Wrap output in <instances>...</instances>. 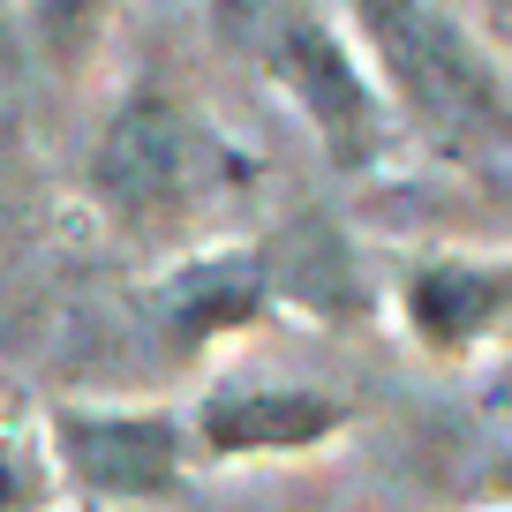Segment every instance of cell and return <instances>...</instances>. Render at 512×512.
I'll return each instance as SVG.
<instances>
[{
    "label": "cell",
    "mask_w": 512,
    "mask_h": 512,
    "mask_svg": "<svg viewBox=\"0 0 512 512\" xmlns=\"http://www.w3.org/2000/svg\"><path fill=\"white\" fill-rule=\"evenodd\" d=\"M249 181H256V166L226 144L174 83H136L106 113V128L91 144V166H83L91 204L121 234L166 241V249H196L189 226L226 211Z\"/></svg>",
    "instance_id": "obj_1"
},
{
    "label": "cell",
    "mask_w": 512,
    "mask_h": 512,
    "mask_svg": "<svg viewBox=\"0 0 512 512\" xmlns=\"http://www.w3.org/2000/svg\"><path fill=\"white\" fill-rule=\"evenodd\" d=\"M211 31L249 61L264 91L302 113L332 174H377L392 159L400 121L332 0H211Z\"/></svg>",
    "instance_id": "obj_2"
},
{
    "label": "cell",
    "mask_w": 512,
    "mask_h": 512,
    "mask_svg": "<svg viewBox=\"0 0 512 512\" xmlns=\"http://www.w3.org/2000/svg\"><path fill=\"white\" fill-rule=\"evenodd\" d=\"M377 76L392 121L445 159H512V83L437 0H332Z\"/></svg>",
    "instance_id": "obj_3"
},
{
    "label": "cell",
    "mask_w": 512,
    "mask_h": 512,
    "mask_svg": "<svg viewBox=\"0 0 512 512\" xmlns=\"http://www.w3.org/2000/svg\"><path fill=\"white\" fill-rule=\"evenodd\" d=\"M38 430L53 452L61 505L136 512L189 482V415L181 407H106V400H46Z\"/></svg>",
    "instance_id": "obj_4"
},
{
    "label": "cell",
    "mask_w": 512,
    "mask_h": 512,
    "mask_svg": "<svg viewBox=\"0 0 512 512\" xmlns=\"http://www.w3.org/2000/svg\"><path fill=\"white\" fill-rule=\"evenodd\" d=\"M287 249L249 234H211L196 249H174L136 287V309L174 339V354H211L219 339H241L287 309Z\"/></svg>",
    "instance_id": "obj_5"
},
{
    "label": "cell",
    "mask_w": 512,
    "mask_h": 512,
    "mask_svg": "<svg viewBox=\"0 0 512 512\" xmlns=\"http://www.w3.org/2000/svg\"><path fill=\"white\" fill-rule=\"evenodd\" d=\"M189 415L196 467H241V460H302L354 430V400L324 384H279V377H211Z\"/></svg>",
    "instance_id": "obj_6"
},
{
    "label": "cell",
    "mask_w": 512,
    "mask_h": 512,
    "mask_svg": "<svg viewBox=\"0 0 512 512\" xmlns=\"http://www.w3.org/2000/svg\"><path fill=\"white\" fill-rule=\"evenodd\" d=\"M512 317V256H422L400 272V324L422 354H467Z\"/></svg>",
    "instance_id": "obj_7"
},
{
    "label": "cell",
    "mask_w": 512,
    "mask_h": 512,
    "mask_svg": "<svg viewBox=\"0 0 512 512\" xmlns=\"http://www.w3.org/2000/svg\"><path fill=\"white\" fill-rule=\"evenodd\" d=\"M121 8L128 0H23V31H31L38 61H46L53 76H83V68L106 53Z\"/></svg>",
    "instance_id": "obj_8"
},
{
    "label": "cell",
    "mask_w": 512,
    "mask_h": 512,
    "mask_svg": "<svg viewBox=\"0 0 512 512\" xmlns=\"http://www.w3.org/2000/svg\"><path fill=\"white\" fill-rule=\"evenodd\" d=\"M53 505H61V482H53L38 407L0 400V512H53Z\"/></svg>",
    "instance_id": "obj_9"
},
{
    "label": "cell",
    "mask_w": 512,
    "mask_h": 512,
    "mask_svg": "<svg viewBox=\"0 0 512 512\" xmlns=\"http://www.w3.org/2000/svg\"><path fill=\"white\" fill-rule=\"evenodd\" d=\"M76 512H83V505H76Z\"/></svg>",
    "instance_id": "obj_10"
}]
</instances>
